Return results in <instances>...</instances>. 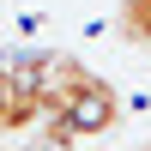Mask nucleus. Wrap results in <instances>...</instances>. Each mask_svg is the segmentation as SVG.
Returning a JSON list of instances; mask_svg holds the SVG:
<instances>
[{
  "label": "nucleus",
  "mask_w": 151,
  "mask_h": 151,
  "mask_svg": "<svg viewBox=\"0 0 151 151\" xmlns=\"http://www.w3.org/2000/svg\"><path fill=\"white\" fill-rule=\"evenodd\" d=\"M121 36L151 48V0H121Z\"/></svg>",
  "instance_id": "f257e3e1"
}]
</instances>
